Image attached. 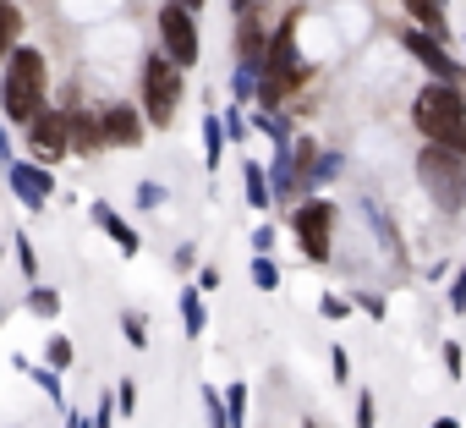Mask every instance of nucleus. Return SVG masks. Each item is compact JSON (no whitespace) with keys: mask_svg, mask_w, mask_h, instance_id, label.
Here are the masks:
<instances>
[{"mask_svg":"<svg viewBox=\"0 0 466 428\" xmlns=\"http://www.w3.org/2000/svg\"><path fill=\"white\" fill-rule=\"evenodd\" d=\"M23 143H28V154H34L39 165H50V170H56V165L72 154V132H66V116H61V110H45V116H39L28 132H23Z\"/></svg>","mask_w":466,"mask_h":428,"instance_id":"0eeeda50","label":"nucleus"},{"mask_svg":"<svg viewBox=\"0 0 466 428\" xmlns=\"http://www.w3.org/2000/svg\"><path fill=\"white\" fill-rule=\"evenodd\" d=\"M121 330H127V346H137V352L148 346V319H143L137 308H132V313H121Z\"/></svg>","mask_w":466,"mask_h":428,"instance_id":"bb28decb","label":"nucleus"},{"mask_svg":"<svg viewBox=\"0 0 466 428\" xmlns=\"http://www.w3.org/2000/svg\"><path fill=\"white\" fill-rule=\"evenodd\" d=\"M0 264H6V253H0Z\"/></svg>","mask_w":466,"mask_h":428,"instance_id":"09e8293b","label":"nucleus"},{"mask_svg":"<svg viewBox=\"0 0 466 428\" xmlns=\"http://www.w3.org/2000/svg\"><path fill=\"white\" fill-rule=\"evenodd\" d=\"M45 362H50V368H72V362H77V346H72L66 335H50V346H45Z\"/></svg>","mask_w":466,"mask_h":428,"instance_id":"393cba45","label":"nucleus"},{"mask_svg":"<svg viewBox=\"0 0 466 428\" xmlns=\"http://www.w3.org/2000/svg\"><path fill=\"white\" fill-rule=\"evenodd\" d=\"M411 127H417L422 143H444V148L466 154V88L461 83H439V77L428 88H417Z\"/></svg>","mask_w":466,"mask_h":428,"instance_id":"f257e3e1","label":"nucleus"},{"mask_svg":"<svg viewBox=\"0 0 466 428\" xmlns=\"http://www.w3.org/2000/svg\"><path fill=\"white\" fill-rule=\"evenodd\" d=\"M0 319H6V308H0Z\"/></svg>","mask_w":466,"mask_h":428,"instance_id":"de8ad7c7","label":"nucleus"},{"mask_svg":"<svg viewBox=\"0 0 466 428\" xmlns=\"http://www.w3.org/2000/svg\"><path fill=\"white\" fill-rule=\"evenodd\" d=\"M99 121H105V143H110V148H137L143 132H148L143 105H105Z\"/></svg>","mask_w":466,"mask_h":428,"instance_id":"9d476101","label":"nucleus"},{"mask_svg":"<svg viewBox=\"0 0 466 428\" xmlns=\"http://www.w3.org/2000/svg\"><path fill=\"white\" fill-rule=\"evenodd\" d=\"M225 417H230V428H248V384L242 379L225 390Z\"/></svg>","mask_w":466,"mask_h":428,"instance_id":"b1692460","label":"nucleus"},{"mask_svg":"<svg viewBox=\"0 0 466 428\" xmlns=\"http://www.w3.org/2000/svg\"><path fill=\"white\" fill-rule=\"evenodd\" d=\"M165 198H170V192H165L159 181H137V203H143V209H165Z\"/></svg>","mask_w":466,"mask_h":428,"instance_id":"7c9ffc66","label":"nucleus"},{"mask_svg":"<svg viewBox=\"0 0 466 428\" xmlns=\"http://www.w3.org/2000/svg\"><path fill=\"white\" fill-rule=\"evenodd\" d=\"M181 330H187L192 341L208 330V313H203V291H198V286H187V291H181Z\"/></svg>","mask_w":466,"mask_h":428,"instance_id":"6ab92c4d","label":"nucleus"},{"mask_svg":"<svg viewBox=\"0 0 466 428\" xmlns=\"http://www.w3.org/2000/svg\"><path fill=\"white\" fill-rule=\"evenodd\" d=\"M45 110H50V88L28 83V77H17V72H6V77H0V116H6L17 132H28V127H34Z\"/></svg>","mask_w":466,"mask_h":428,"instance_id":"423d86ee","label":"nucleus"},{"mask_svg":"<svg viewBox=\"0 0 466 428\" xmlns=\"http://www.w3.org/2000/svg\"><path fill=\"white\" fill-rule=\"evenodd\" d=\"M219 159H225V127H219L214 116H203V165L214 170Z\"/></svg>","mask_w":466,"mask_h":428,"instance_id":"5701e85b","label":"nucleus"},{"mask_svg":"<svg viewBox=\"0 0 466 428\" xmlns=\"http://www.w3.org/2000/svg\"><path fill=\"white\" fill-rule=\"evenodd\" d=\"M66 423H72V428H94V417H83V412H72Z\"/></svg>","mask_w":466,"mask_h":428,"instance_id":"79ce46f5","label":"nucleus"},{"mask_svg":"<svg viewBox=\"0 0 466 428\" xmlns=\"http://www.w3.org/2000/svg\"><path fill=\"white\" fill-rule=\"evenodd\" d=\"M291 231H297L302 253H308L313 264H324V259H329V237H335V203H329V198H302V203L291 209Z\"/></svg>","mask_w":466,"mask_h":428,"instance_id":"20e7f679","label":"nucleus"},{"mask_svg":"<svg viewBox=\"0 0 466 428\" xmlns=\"http://www.w3.org/2000/svg\"><path fill=\"white\" fill-rule=\"evenodd\" d=\"M406 6V17L417 23V28H428L433 39H450V17H444V0H400Z\"/></svg>","mask_w":466,"mask_h":428,"instance_id":"4468645a","label":"nucleus"},{"mask_svg":"<svg viewBox=\"0 0 466 428\" xmlns=\"http://www.w3.org/2000/svg\"><path fill=\"white\" fill-rule=\"evenodd\" d=\"M258 83H264V61H242L237 56V72H230V99H237L242 110L258 105Z\"/></svg>","mask_w":466,"mask_h":428,"instance_id":"ddd939ff","label":"nucleus"},{"mask_svg":"<svg viewBox=\"0 0 466 428\" xmlns=\"http://www.w3.org/2000/svg\"><path fill=\"white\" fill-rule=\"evenodd\" d=\"M302 428H319V423H302Z\"/></svg>","mask_w":466,"mask_h":428,"instance_id":"49530a36","label":"nucleus"},{"mask_svg":"<svg viewBox=\"0 0 466 428\" xmlns=\"http://www.w3.org/2000/svg\"><path fill=\"white\" fill-rule=\"evenodd\" d=\"M116 406H121V412H132V406H137V390H132V384H121V390H116Z\"/></svg>","mask_w":466,"mask_h":428,"instance_id":"58836bf2","label":"nucleus"},{"mask_svg":"<svg viewBox=\"0 0 466 428\" xmlns=\"http://www.w3.org/2000/svg\"><path fill=\"white\" fill-rule=\"evenodd\" d=\"M181 6H192V12H203V0H181Z\"/></svg>","mask_w":466,"mask_h":428,"instance_id":"a18cd8bd","label":"nucleus"},{"mask_svg":"<svg viewBox=\"0 0 466 428\" xmlns=\"http://www.w3.org/2000/svg\"><path fill=\"white\" fill-rule=\"evenodd\" d=\"M400 45H406L439 83H466V66H461V61L444 50V39H433L428 28H400Z\"/></svg>","mask_w":466,"mask_h":428,"instance_id":"6e6552de","label":"nucleus"},{"mask_svg":"<svg viewBox=\"0 0 466 428\" xmlns=\"http://www.w3.org/2000/svg\"><path fill=\"white\" fill-rule=\"evenodd\" d=\"M94 428H110V395L99 401V412H94Z\"/></svg>","mask_w":466,"mask_h":428,"instance_id":"ea45409f","label":"nucleus"},{"mask_svg":"<svg viewBox=\"0 0 466 428\" xmlns=\"http://www.w3.org/2000/svg\"><path fill=\"white\" fill-rule=\"evenodd\" d=\"M439 357H444V373H450V379H461V373H466V352H461V341H444V346H439Z\"/></svg>","mask_w":466,"mask_h":428,"instance_id":"c85d7f7f","label":"nucleus"},{"mask_svg":"<svg viewBox=\"0 0 466 428\" xmlns=\"http://www.w3.org/2000/svg\"><path fill=\"white\" fill-rule=\"evenodd\" d=\"M450 308H455V313H466V264H461V275L450 280Z\"/></svg>","mask_w":466,"mask_h":428,"instance_id":"c9c22d12","label":"nucleus"},{"mask_svg":"<svg viewBox=\"0 0 466 428\" xmlns=\"http://www.w3.org/2000/svg\"><path fill=\"white\" fill-rule=\"evenodd\" d=\"M346 170V154H335V148H319L308 165H302V187H324V181H335Z\"/></svg>","mask_w":466,"mask_h":428,"instance_id":"dca6fc26","label":"nucleus"},{"mask_svg":"<svg viewBox=\"0 0 466 428\" xmlns=\"http://www.w3.org/2000/svg\"><path fill=\"white\" fill-rule=\"evenodd\" d=\"M275 237H280L275 226H258V231H253V253H269V248H275Z\"/></svg>","mask_w":466,"mask_h":428,"instance_id":"e433bc0d","label":"nucleus"},{"mask_svg":"<svg viewBox=\"0 0 466 428\" xmlns=\"http://www.w3.org/2000/svg\"><path fill=\"white\" fill-rule=\"evenodd\" d=\"M23 45V12L12 6V0H0V66H6V56Z\"/></svg>","mask_w":466,"mask_h":428,"instance_id":"f3484780","label":"nucleus"},{"mask_svg":"<svg viewBox=\"0 0 466 428\" xmlns=\"http://www.w3.org/2000/svg\"><path fill=\"white\" fill-rule=\"evenodd\" d=\"M17 368H23V373H28V379L56 401V406L66 401V390H61V368H50V362H28V357H17Z\"/></svg>","mask_w":466,"mask_h":428,"instance_id":"a211bd4d","label":"nucleus"},{"mask_svg":"<svg viewBox=\"0 0 466 428\" xmlns=\"http://www.w3.org/2000/svg\"><path fill=\"white\" fill-rule=\"evenodd\" d=\"M6 72H17V77H28V83L50 88V66H45V56H39L34 45H17V50L6 56Z\"/></svg>","mask_w":466,"mask_h":428,"instance_id":"2eb2a0df","label":"nucleus"},{"mask_svg":"<svg viewBox=\"0 0 466 428\" xmlns=\"http://www.w3.org/2000/svg\"><path fill=\"white\" fill-rule=\"evenodd\" d=\"M230 6H237V12H253V6H258V0H230Z\"/></svg>","mask_w":466,"mask_h":428,"instance_id":"c03bdc74","label":"nucleus"},{"mask_svg":"<svg viewBox=\"0 0 466 428\" xmlns=\"http://www.w3.org/2000/svg\"><path fill=\"white\" fill-rule=\"evenodd\" d=\"M225 116H230V121H225V138H230V143H248V121H242V105H237V110H225Z\"/></svg>","mask_w":466,"mask_h":428,"instance_id":"2f4dec72","label":"nucleus"},{"mask_svg":"<svg viewBox=\"0 0 466 428\" xmlns=\"http://www.w3.org/2000/svg\"><path fill=\"white\" fill-rule=\"evenodd\" d=\"M6 181H12V192H17L28 209H45V203L56 198V170L39 165L34 154H28V159H12V165H6Z\"/></svg>","mask_w":466,"mask_h":428,"instance_id":"1a4fd4ad","label":"nucleus"},{"mask_svg":"<svg viewBox=\"0 0 466 428\" xmlns=\"http://www.w3.org/2000/svg\"><path fill=\"white\" fill-rule=\"evenodd\" d=\"M329 368H335V379H346V373H351V357H346V346H335V352H329Z\"/></svg>","mask_w":466,"mask_h":428,"instance_id":"4c0bfd02","label":"nucleus"},{"mask_svg":"<svg viewBox=\"0 0 466 428\" xmlns=\"http://www.w3.org/2000/svg\"><path fill=\"white\" fill-rule=\"evenodd\" d=\"M428 428H461V423H455V417H433Z\"/></svg>","mask_w":466,"mask_h":428,"instance_id":"37998d69","label":"nucleus"},{"mask_svg":"<svg viewBox=\"0 0 466 428\" xmlns=\"http://www.w3.org/2000/svg\"><path fill=\"white\" fill-rule=\"evenodd\" d=\"M12 253H17L23 275H28V280H39V253H34V242H28V237H17V242H12Z\"/></svg>","mask_w":466,"mask_h":428,"instance_id":"cd10ccee","label":"nucleus"},{"mask_svg":"<svg viewBox=\"0 0 466 428\" xmlns=\"http://www.w3.org/2000/svg\"><path fill=\"white\" fill-rule=\"evenodd\" d=\"M319 313H324V319H346V313H351V297H324Z\"/></svg>","mask_w":466,"mask_h":428,"instance_id":"f704fd0d","label":"nucleus"},{"mask_svg":"<svg viewBox=\"0 0 466 428\" xmlns=\"http://www.w3.org/2000/svg\"><path fill=\"white\" fill-rule=\"evenodd\" d=\"M28 313H34V319H56V313H61V291L45 286V280H34V291H28Z\"/></svg>","mask_w":466,"mask_h":428,"instance_id":"4be33fe9","label":"nucleus"},{"mask_svg":"<svg viewBox=\"0 0 466 428\" xmlns=\"http://www.w3.org/2000/svg\"><path fill=\"white\" fill-rule=\"evenodd\" d=\"M417 181H422V192H428L444 214H461V209H466V154H461V148L422 143V148H417Z\"/></svg>","mask_w":466,"mask_h":428,"instance_id":"f03ea898","label":"nucleus"},{"mask_svg":"<svg viewBox=\"0 0 466 428\" xmlns=\"http://www.w3.org/2000/svg\"><path fill=\"white\" fill-rule=\"evenodd\" d=\"M137 94H143V116L148 127H176V110H181V66L170 56H148L143 72H137Z\"/></svg>","mask_w":466,"mask_h":428,"instance_id":"7ed1b4c3","label":"nucleus"},{"mask_svg":"<svg viewBox=\"0 0 466 428\" xmlns=\"http://www.w3.org/2000/svg\"><path fill=\"white\" fill-rule=\"evenodd\" d=\"M66 132H72V154H99V148H110L105 143V121H99V110H66Z\"/></svg>","mask_w":466,"mask_h":428,"instance_id":"9b49d317","label":"nucleus"},{"mask_svg":"<svg viewBox=\"0 0 466 428\" xmlns=\"http://www.w3.org/2000/svg\"><path fill=\"white\" fill-rule=\"evenodd\" d=\"M159 45H165V56H170L181 72H187V66H198L203 39H198V17H192V6H181V0L159 6Z\"/></svg>","mask_w":466,"mask_h":428,"instance_id":"39448f33","label":"nucleus"},{"mask_svg":"<svg viewBox=\"0 0 466 428\" xmlns=\"http://www.w3.org/2000/svg\"><path fill=\"white\" fill-rule=\"evenodd\" d=\"M17 154H12V143H6V127H0V165H12Z\"/></svg>","mask_w":466,"mask_h":428,"instance_id":"a19ab883","label":"nucleus"},{"mask_svg":"<svg viewBox=\"0 0 466 428\" xmlns=\"http://www.w3.org/2000/svg\"><path fill=\"white\" fill-rule=\"evenodd\" d=\"M203 406H208V428H230V417H225V390H203Z\"/></svg>","mask_w":466,"mask_h":428,"instance_id":"c756f323","label":"nucleus"},{"mask_svg":"<svg viewBox=\"0 0 466 428\" xmlns=\"http://www.w3.org/2000/svg\"><path fill=\"white\" fill-rule=\"evenodd\" d=\"M237 56H242V61H264V56H269V34H264L258 23H242V28H237Z\"/></svg>","mask_w":466,"mask_h":428,"instance_id":"aec40b11","label":"nucleus"},{"mask_svg":"<svg viewBox=\"0 0 466 428\" xmlns=\"http://www.w3.org/2000/svg\"><path fill=\"white\" fill-rule=\"evenodd\" d=\"M373 423H379V406H373V395L362 390V395H357V428H373Z\"/></svg>","mask_w":466,"mask_h":428,"instance_id":"72a5a7b5","label":"nucleus"},{"mask_svg":"<svg viewBox=\"0 0 466 428\" xmlns=\"http://www.w3.org/2000/svg\"><path fill=\"white\" fill-rule=\"evenodd\" d=\"M88 214H94V226H99V231H105V237H110V242H116V248L127 253V259H132V253L143 248V237H137V231H132V226L121 220V214H116L110 203H88Z\"/></svg>","mask_w":466,"mask_h":428,"instance_id":"f8f14e48","label":"nucleus"},{"mask_svg":"<svg viewBox=\"0 0 466 428\" xmlns=\"http://www.w3.org/2000/svg\"><path fill=\"white\" fill-rule=\"evenodd\" d=\"M351 308H362V313L384 319V297H379V291H357V297H351Z\"/></svg>","mask_w":466,"mask_h":428,"instance_id":"473e14b6","label":"nucleus"},{"mask_svg":"<svg viewBox=\"0 0 466 428\" xmlns=\"http://www.w3.org/2000/svg\"><path fill=\"white\" fill-rule=\"evenodd\" d=\"M242 181H248V203H253V209H269V203H275V187H269V176H264L253 159H242Z\"/></svg>","mask_w":466,"mask_h":428,"instance_id":"412c9836","label":"nucleus"},{"mask_svg":"<svg viewBox=\"0 0 466 428\" xmlns=\"http://www.w3.org/2000/svg\"><path fill=\"white\" fill-rule=\"evenodd\" d=\"M253 286H258V291H275V286H280V270H275V259H269V253H258V259H253Z\"/></svg>","mask_w":466,"mask_h":428,"instance_id":"a878e982","label":"nucleus"}]
</instances>
